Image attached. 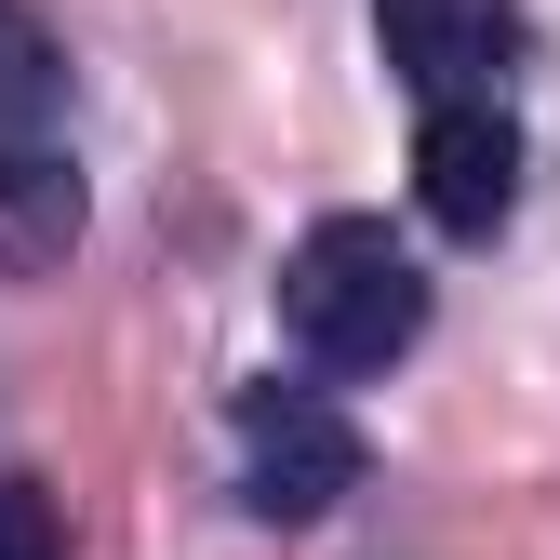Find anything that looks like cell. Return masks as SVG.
<instances>
[{
	"mask_svg": "<svg viewBox=\"0 0 560 560\" xmlns=\"http://www.w3.org/2000/svg\"><path fill=\"white\" fill-rule=\"evenodd\" d=\"M280 334L307 347L320 374H387L413 334H428V267H413L374 214H320L280 254Z\"/></svg>",
	"mask_w": 560,
	"mask_h": 560,
	"instance_id": "cell-1",
	"label": "cell"
},
{
	"mask_svg": "<svg viewBox=\"0 0 560 560\" xmlns=\"http://www.w3.org/2000/svg\"><path fill=\"white\" fill-rule=\"evenodd\" d=\"M361 494V428L307 387H254L241 400V508L254 521H320Z\"/></svg>",
	"mask_w": 560,
	"mask_h": 560,
	"instance_id": "cell-2",
	"label": "cell"
},
{
	"mask_svg": "<svg viewBox=\"0 0 560 560\" xmlns=\"http://www.w3.org/2000/svg\"><path fill=\"white\" fill-rule=\"evenodd\" d=\"M374 40L428 107H494L521 67V0H374Z\"/></svg>",
	"mask_w": 560,
	"mask_h": 560,
	"instance_id": "cell-3",
	"label": "cell"
},
{
	"mask_svg": "<svg viewBox=\"0 0 560 560\" xmlns=\"http://www.w3.org/2000/svg\"><path fill=\"white\" fill-rule=\"evenodd\" d=\"M413 200L454 241H494L521 214V120L508 107H428L413 120Z\"/></svg>",
	"mask_w": 560,
	"mask_h": 560,
	"instance_id": "cell-4",
	"label": "cell"
},
{
	"mask_svg": "<svg viewBox=\"0 0 560 560\" xmlns=\"http://www.w3.org/2000/svg\"><path fill=\"white\" fill-rule=\"evenodd\" d=\"M67 241H81V174H67L54 133H0V267L40 280Z\"/></svg>",
	"mask_w": 560,
	"mask_h": 560,
	"instance_id": "cell-5",
	"label": "cell"
},
{
	"mask_svg": "<svg viewBox=\"0 0 560 560\" xmlns=\"http://www.w3.org/2000/svg\"><path fill=\"white\" fill-rule=\"evenodd\" d=\"M54 107H67V54L40 40L27 0H0V133H54Z\"/></svg>",
	"mask_w": 560,
	"mask_h": 560,
	"instance_id": "cell-6",
	"label": "cell"
},
{
	"mask_svg": "<svg viewBox=\"0 0 560 560\" xmlns=\"http://www.w3.org/2000/svg\"><path fill=\"white\" fill-rule=\"evenodd\" d=\"M0 560H67V521L40 480H0Z\"/></svg>",
	"mask_w": 560,
	"mask_h": 560,
	"instance_id": "cell-7",
	"label": "cell"
}]
</instances>
